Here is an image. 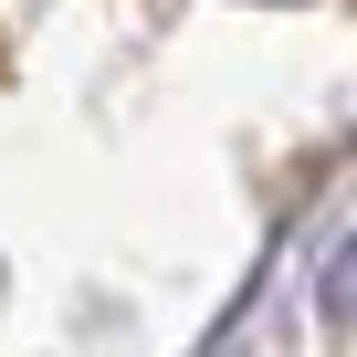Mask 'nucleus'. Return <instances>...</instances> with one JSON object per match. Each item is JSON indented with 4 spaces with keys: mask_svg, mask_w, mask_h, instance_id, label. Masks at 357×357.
<instances>
[{
    "mask_svg": "<svg viewBox=\"0 0 357 357\" xmlns=\"http://www.w3.org/2000/svg\"><path fill=\"white\" fill-rule=\"evenodd\" d=\"M315 315H326V326H357V231L326 252V273H315Z\"/></svg>",
    "mask_w": 357,
    "mask_h": 357,
    "instance_id": "nucleus-1",
    "label": "nucleus"
}]
</instances>
